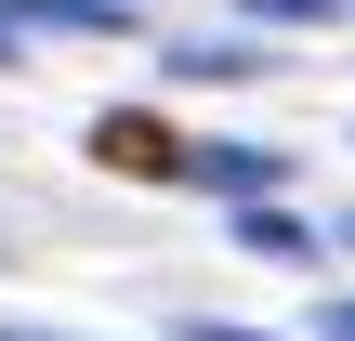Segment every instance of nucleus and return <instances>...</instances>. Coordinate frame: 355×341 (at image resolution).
<instances>
[{
	"label": "nucleus",
	"mask_w": 355,
	"mask_h": 341,
	"mask_svg": "<svg viewBox=\"0 0 355 341\" xmlns=\"http://www.w3.org/2000/svg\"><path fill=\"white\" fill-rule=\"evenodd\" d=\"M184 341H263V329H211V315H198V329H184Z\"/></svg>",
	"instance_id": "5"
},
{
	"label": "nucleus",
	"mask_w": 355,
	"mask_h": 341,
	"mask_svg": "<svg viewBox=\"0 0 355 341\" xmlns=\"http://www.w3.org/2000/svg\"><path fill=\"white\" fill-rule=\"evenodd\" d=\"M13 39H26V26H13V13H0V53H13Z\"/></svg>",
	"instance_id": "8"
},
{
	"label": "nucleus",
	"mask_w": 355,
	"mask_h": 341,
	"mask_svg": "<svg viewBox=\"0 0 355 341\" xmlns=\"http://www.w3.org/2000/svg\"><path fill=\"white\" fill-rule=\"evenodd\" d=\"M277 171H290L277 145H198V158H184V184H198V197H237V210H263Z\"/></svg>",
	"instance_id": "2"
},
{
	"label": "nucleus",
	"mask_w": 355,
	"mask_h": 341,
	"mask_svg": "<svg viewBox=\"0 0 355 341\" xmlns=\"http://www.w3.org/2000/svg\"><path fill=\"white\" fill-rule=\"evenodd\" d=\"M158 66H171V79H250L263 53H250V39H171Z\"/></svg>",
	"instance_id": "3"
},
{
	"label": "nucleus",
	"mask_w": 355,
	"mask_h": 341,
	"mask_svg": "<svg viewBox=\"0 0 355 341\" xmlns=\"http://www.w3.org/2000/svg\"><path fill=\"white\" fill-rule=\"evenodd\" d=\"M263 13H343V0H263Z\"/></svg>",
	"instance_id": "6"
},
{
	"label": "nucleus",
	"mask_w": 355,
	"mask_h": 341,
	"mask_svg": "<svg viewBox=\"0 0 355 341\" xmlns=\"http://www.w3.org/2000/svg\"><path fill=\"white\" fill-rule=\"evenodd\" d=\"M237 237H250V250H263V263H303V223H290V210H277V197H263V210H237Z\"/></svg>",
	"instance_id": "4"
},
{
	"label": "nucleus",
	"mask_w": 355,
	"mask_h": 341,
	"mask_svg": "<svg viewBox=\"0 0 355 341\" xmlns=\"http://www.w3.org/2000/svg\"><path fill=\"white\" fill-rule=\"evenodd\" d=\"M329 341H355V302H329Z\"/></svg>",
	"instance_id": "7"
},
{
	"label": "nucleus",
	"mask_w": 355,
	"mask_h": 341,
	"mask_svg": "<svg viewBox=\"0 0 355 341\" xmlns=\"http://www.w3.org/2000/svg\"><path fill=\"white\" fill-rule=\"evenodd\" d=\"M0 341H53V329H0Z\"/></svg>",
	"instance_id": "9"
},
{
	"label": "nucleus",
	"mask_w": 355,
	"mask_h": 341,
	"mask_svg": "<svg viewBox=\"0 0 355 341\" xmlns=\"http://www.w3.org/2000/svg\"><path fill=\"white\" fill-rule=\"evenodd\" d=\"M92 158H105V171H132V184H184V158H198V145H171L145 105H105V118H92Z\"/></svg>",
	"instance_id": "1"
}]
</instances>
